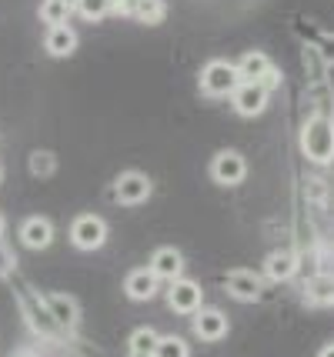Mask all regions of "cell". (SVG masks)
Masks as SVG:
<instances>
[{"instance_id": "4316f807", "label": "cell", "mask_w": 334, "mask_h": 357, "mask_svg": "<svg viewBox=\"0 0 334 357\" xmlns=\"http://www.w3.org/2000/svg\"><path fill=\"white\" fill-rule=\"evenodd\" d=\"M318 357H334V344H328V347H324V351H321Z\"/></svg>"}, {"instance_id": "44dd1931", "label": "cell", "mask_w": 334, "mask_h": 357, "mask_svg": "<svg viewBox=\"0 0 334 357\" xmlns=\"http://www.w3.org/2000/svg\"><path fill=\"white\" fill-rule=\"evenodd\" d=\"M74 10L84 20H100L111 14V0H74Z\"/></svg>"}, {"instance_id": "484cf974", "label": "cell", "mask_w": 334, "mask_h": 357, "mask_svg": "<svg viewBox=\"0 0 334 357\" xmlns=\"http://www.w3.org/2000/svg\"><path fill=\"white\" fill-rule=\"evenodd\" d=\"M257 84H264V87H278V84H281V74H278V70H274V67H271L268 74H264V80H257Z\"/></svg>"}, {"instance_id": "7a4b0ae2", "label": "cell", "mask_w": 334, "mask_h": 357, "mask_svg": "<svg viewBox=\"0 0 334 357\" xmlns=\"http://www.w3.org/2000/svg\"><path fill=\"white\" fill-rule=\"evenodd\" d=\"M238 84H241V70L238 63L231 61H211L201 70V91L207 97H231L238 91Z\"/></svg>"}, {"instance_id": "277c9868", "label": "cell", "mask_w": 334, "mask_h": 357, "mask_svg": "<svg viewBox=\"0 0 334 357\" xmlns=\"http://www.w3.org/2000/svg\"><path fill=\"white\" fill-rule=\"evenodd\" d=\"M211 177L221 187H238L248 177V160L238 151H221V154H214V160H211Z\"/></svg>"}, {"instance_id": "3957f363", "label": "cell", "mask_w": 334, "mask_h": 357, "mask_svg": "<svg viewBox=\"0 0 334 357\" xmlns=\"http://www.w3.org/2000/svg\"><path fill=\"white\" fill-rule=\"evenodd\" d=\"M70 241H74V248H80V250L104 248V241H107V224L97 218V214H80V218L70 224Z\"/></svg>"}, {"instance_id": "30bf717a", "label": "cell", "mask_w": 334, "mask_h": 357, "mask_svg": "<svg viewBox=\"0 0 334 357\" xmlns=\"http://www.w3.org/2000/svg\"><path fill=\"white\" fill-rule=\"evenodd\" d=\"M158 274L151 271V267H137V271H130L128 280H124V291H128L130 301H151V297L158 294Z\"/></svg>"}, {"instance_id": "2e32d148", "label": "cell", "mask_w": 334, "mask_h": 357, "mask_svg": "<svg viewBox=\"0 0 334 357\" xmlns=\"http://www.w3.org/2000/svg\"><path fill=\"white\" fill-rule=\"evenodd\" d=\"M271 67V57L268 54H257V50H251V54H244L238 61V70H241V80H264V74H268Z\"/></svg>"}, {"instance_id": "e0dca14e", "label": "cell", "mask_w": 334, "mask_h": 357, "mask_svg": "<svg viewBox=\"0 0 334 357\" xmlns=\"http://www.w3.org/2000/svg\"><path fill=\"white\" fill-rule=\"evenodd\" d=\"M70 10H74V0H44L40 3V20L47 27H57V24H67Z\"/></svg>"}, {"instance_id": "ffe728a7", "label": "cell", "mask_w": 334, "mask_h": 357, "mask_svg": "<svg viewBox=\"0 0 334 357\" xmlns=\"http://www.w3.org/2000/svg\"><path fill=\"white\" fill-rule=\"evenodd\" d=\"M158 331H151V327H137L134 334H130V354H154L158 351Z\"/></svg>"}, {"instance_id": "ba28073f", "label": "cell", "mask_w": 334, "mask_h": 357, "mask_svg": "<svg viewBox=\"0 0 334 357\" xmlns=\"http://www.w3.org/2000/svg\"><path fill=\"white\" fill-rule=\"evenodd\" d=\"M224 287H227V294L238 297V301H257L261 297V278H257L255 271H231L227 278H224Z\"/></svg>"}, {"instance_id": "7c38bea8", "label": "cell", "mask_w": 334, "mask_h": 357, "mask_svg": "<svg viewBox=\"0 0 334 357\" xmlns=\"http://www.w3.org/2000/svg\"><path fill=\"white\" fill-rule=\"evenodd\" d=\"M20 241L31 250H44L54 241V224L47 218H27L20 224Z\"/></svg>"}, {"instance_id": "9a60e30c", "label": "cell", "mask_w": 334, "mask_h": 357, "mask_svg": "<svg viewBox=\"0 0 334 357\" xmlns=\"http://www.w3.org/2000/svg\"><path fill=\"white\" fill-rule=\"evenodd\" d=\"M294 271H298V257H294L291 250H274L268 257V264H264V274H268L271 280L294 278Z\"/></svg>"}, {"instance_id": "8992f818", "label": "cell", "mask_w": 334, "mask_h": 357, "mask_svg": "<svg viewBox=\"0 0 334 357\" xmlns=\"http://www.w3.org/2000/svg\"><path fill=\"white\" fill-rule=\"evenodd\" d=\"M114 197L121 204H128V207H137L151 197V181H147V174L141 171H128L117 177V184H114Z\"/></svg>"}, {"instance_id": "4fadbf2b", "label": "cell", "mask_w": 334, "mask_h": 357, "mask_svg": "<svg viewBox=\"0 0 334 357\" xmlns=\"http://www.w3.org/2000/svg\"><path fill=\"white\" fill-rule=\"evenodd\" d=\"M151 271H154L160 280H177L181 278V271H184V257H181V250L158 248L154 250V257H151Z\"/></svg>"}, {"instance_id": "7402d4cb", "label": "cell", "mask_w": 334, "mask_h": 357, "mask_svg": "<svg viewBox=\"0 0 334 357\" xmlns=\"http://www.w3.org/2000/svg\"><path fill=\"white\" fill-rule=\"evenodd\" d=\"M154 357H191V347L181 341V337L167 334V337H160V341H158V351H154Z\"/></svg>"}, {"instance_id": "9c48e42d", "label": "cell", "mask_w": 334, "mask_h": 357, "mask_svg": "<svg viewBox=\"0 0 334 357\" xmlns=\"http://www.w3.org/2000/svg\"><path fill=\"white\" fill-rule=\"evenodd\" d=\"M44 307H47V314L57 321V327H77L80 321V307H77V301L74 297H67V294H50L44 297Z\"/></svg>"}, {"instance_id": "8fae6325", "label": "cell", "mask_w": 334, "mask_h": 357, "mask_svg": "<svg viewBox=\"0 0 334 357\" xmlns=\"http://www.w3.org/2000/svg\"><path fill=\"white\" fill-rule=\"evenodd\" d=\"M194 334L201 341H221L224 334H227V317L218 307H207V311L194 314Z\"/></svg>"}, {"instance_id": "5b68a950", "label": "cell", "mask_w": 334, "mask_h": 357, "mask_svg": "<svg viewBox=\"0 0 334 357\" xmlns=\"http://www.w3.org/2000/svg\"><path fill=\"white\" fill-rule=\"evenodd\" d=\"M268 87L264 84H257V80H241L238 91L231 93V104L238 110L241 117H257L261 110L268 107Z\"/></svg>"}, {"instance_id": "f1b7e54d", "label": "cell", "mask_w": 334, "mask_h": 357, "mask_svg": "<svg viewBox=\"0 0 334 357\" xmlns=\"http://www.w3.org/2000/svg\"><path fill=\"white\" fill-rule=\"evenodd\" d=\"M3 227H7V224H3V214H0V234H3Z\"/></svg>"}, {"instance_id": "6da1fadb", "label": "cell", "mask_w": 334, "mask_h": 357, "mask_svg": "<svg viewBox=\"0 0 334 357\" xmlns=\"http://www.w3.org/2000/svg\"><path fill=\"white\" fill-rule=\"evenodd\" d=\"M301 151L308 160L314 164H328L334 160V124L328 117H311L301 127Z\"/></svg>"}, {"instance_id": "f546056e", "label": "cell", "mask_w": 334, "mask_h": 357, "mask_svg": "<svg viewBox=\"0 0 334 357\" xmlns=\"http://www.w3.org/2000/svg\"><path fill=\"white\" fill-rule=\"evenodd\" d=\"M130 357H154V354H130Z\"/></svg>"}, {"instance_id": "d4e9b609", "label": "cell", "mask_w": 334, "mask_h": 357, "mask_svg": "<svg viewBox=\"0 0 334 357\" xmlns=\"http://www.w3.org/2000/svg\"><path fill=\"white\" fill-rule=\"evenodd\" d=\"M134 0H111V14H130Z\"/></svg>"}, {"instance_id": "603a6c76", "label": "cell", "mask_w": 334, "mask_h": 357, "mask_svg": "<svg viewBox=\"0 0 334 357\" xmlns=\"http://www.w3.org/2000/svg\"><path fill=\"white\" fill-rule=\"evenodd\" d=\"M31 171L33 174H50V171H54V154H47V151H37V154H31Z\"/></svg>"}, {"instance_id": "d6986e66", "label": "cell", "mask_w": 334, "mask_h": 357, "mask_svg": "<svg viewBox=\"0 0 334 357\" xmlns=\"http://www.w3.org/2000/svg\"><path fill=\"white\" fill-rule=\"evenodd\" d=\"M130 14L137 17L141 24H160L164 14H167V3L164 0H134V10Z\"/></svg>"}, {"instance_id": "5bb4252c", "label": "cell", "mask_w": 334, "mask_h": 357, "mask_svg": "<svg viewBox=\"0 0 334 357\" xmlns=\"http://www.w3.org/2000/svg\"><path fill=\"white\" fill-rule=\"evenodd\" d=\"M44 47H47V54H54V57H70L77 50V33H74L70 24H57V27L47 31Z\"/></svg>"}, {"instance_id": "52a82bcc", "label": "cell", "mask_w": 334, "mask_h": 357, "mask_svg": "<svg viewBox=\"0 0 334 357\" xmlns=\"http://www.w3.org/2000/svg\"><path fill=\"white\" fill-rule=\"evenodd\" d=\"M167 304H171V311H177V314H197L201 311V284H194V280H188V278L171 280Z\"/></svg>"}, {"instance_id": "4dcf8cb0", "label": "cell", "mask_w": 334, "mask_h": 357, "mask_svg": "<svg viewBox=\"0 0 334 357\" xmlns=\"http://www.w3.org/2000/svg\"><path fill=\"white\" fill-rule=\"evenodd\" d=\"M0 181H3V167H0Z\"/></svg>"}, {"instance_id": "83f0119b", "label": "cell", "mask_w": 334, "mask_h": 357, "mask_svg": "<svg viewBox=\"0 0 334 357\" xmlns=\"http://www.w3.org/2000/svg\"><path fill=\"white\" fill-rule=\"evenodd\" d=\"M14 357H37V354H33V351H17Z\"/></svg>"}, {"instance_id": "ac0fdd59", "label": "cell", "mask_w": 334, "mask_h": 357, "mask_svg": "<svg viewBox=\"0 0 334 357\" xmlns=\"http://www.w3.org/2000/svg\"><path fill=\"white\" fill-rule=\"evenodd\" d=\"M308 301L311 304H334V274H318L308 284Z\"/></svg>"}, {"instance_id": "cb8c5ba5", "label": "cell", "mask_w": 334, "mask_h": 357, "mask_svg": "<svg viewBox=\"0 0 334 357\" xmlns=\"http://www.w3.org/2000/svg\"><path fill=\"white\" fill-rule=\"evenodd\" d=\"M17 267V257H14V250L7 248V244H0V278H7L10 271Z\"/></svg>"}]
</instances>
